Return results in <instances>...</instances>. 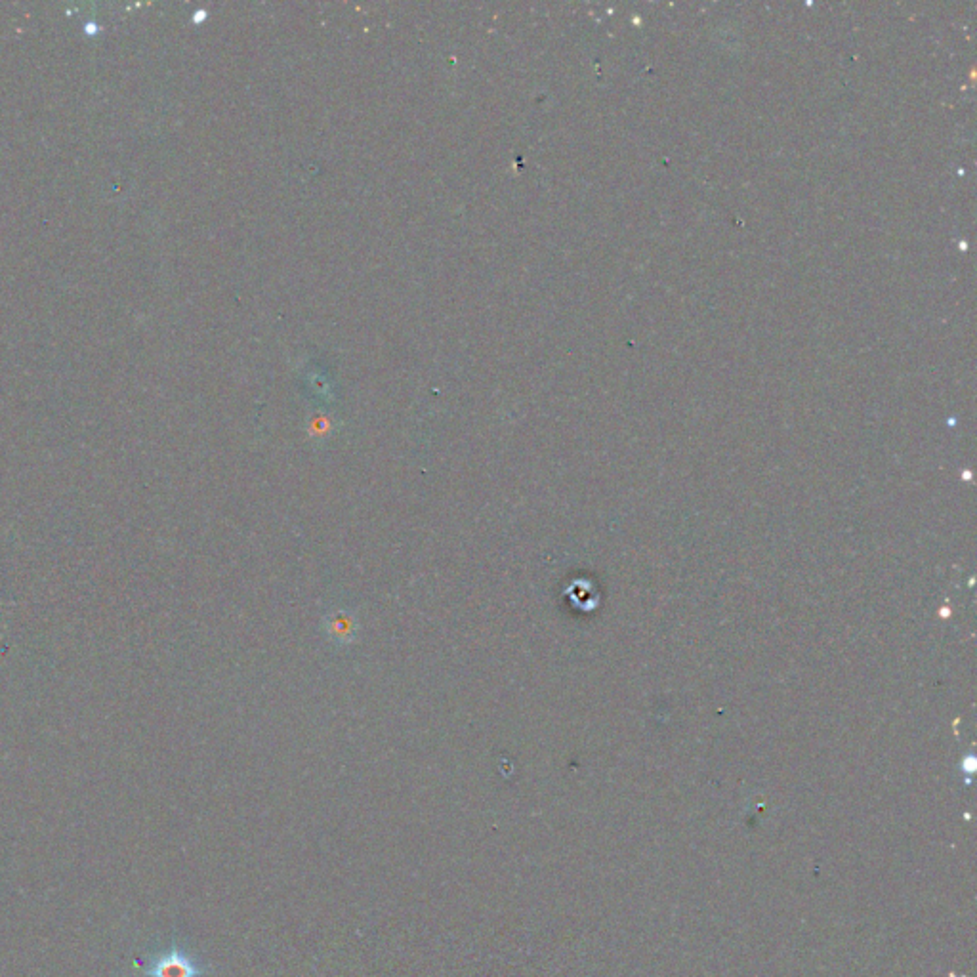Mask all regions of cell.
I'll return each instance as SVG.
<instances>
[{
  "mask_svg": "<svg viewBox=\"0 0 977 977\" xmlns=\"http://www.w3.org/2000/svg\"><path fill=\"white\" fill-rule=\"evenodd\" d=\"M151 977H199L203 968L180 951H172L151 968Z\"/></svg>",
  "mask_w": 977,
  "mask_h": 977,
  "instance_id": "1",
  "label": "cell"
}]
</instances>
